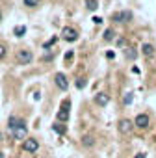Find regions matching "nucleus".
Segmentation results:
<instances>
[{
    "mask_svg": "<svg viewBox=\"0 0 156 158\" xmlns=\"http://www.w3.org/2000/svg\"><path fill=\"white\" fill-rule=\"evenodd\" d=\"M54 82H56V86H58L60 89H63V91L69 88V80H67V76H65L63 73H56V74H54Z\"/></svg>",
    "mask_w": 156,
    "mask_h": 158,
    "instance_id": "obj_8",
    "label": "nucleus"
},
{
    "mask_svg": "<svg viewBox=\"0 0 156 158\" xmlns=\"http://www.w3.org/2000/svg\"><path fill=\"white\" fill-rule=\"evenodd\" d=\"M56 43H58V37L54 35V37H52V39H48V41H47V43H45L43 47H45V48H50V47H54Z\"/></svg>",
    "mask_w": 156,
    "mask_h": 158,
    "instance_id": "obj_20",
    "label": "nucleus"
},
{
    "mask_svg": "<svg viewBox=\"0 0 156 158\" xmlns=\"http://www.w3.org/2000/svg\"><path fill=\"white\" fill-rule=\"evenodd\" d=\"M108 102H110V95H106V93L95 95V104H97V106H106Z\"/></svg>",
    "mask_w": 156,
    "mask_h": 158,
    "instance_id": "obj_9",
    "label": "nucleus"
},
{
    "mask_svg": "<svg viewBox=\"0 0 156 158\" xmlns=\"http://www.w3.org/2000/svg\"><path fill=\"white\" fill-rule=\"evenodd\" d=\"M82 145H84L86 149H91V147L95 145V138H93V136H89V134H88V136H84V138H82Z\"/></svg>",
    "mask_w": 156,
    "mask_h": 158,
    "instance_id": "obj_11",
    "label": "nucleus"
},
{
    "mask_svg": "<svg viewBox=\"0 0 156 158\" xmlns=\"http://www.w3.org/2000/svg\"><path fill=\"white\" fill-rule=\"evenodd\" d=\"M112 21H113V23H123V11L112 13Z\"/></svg>",
    "mask_w": 156,
    "mask_h": 158,
    "instance_id": "obj_15",
    "label": "nucleus"
},
{
    "mask_svg": "<svg viewBox=\"0 0 156 158\" xmlns=\"http://www.w3.org/2000/svg\"><path fill=\"white\" fill-rule=\"evenodd\" d=\"M134 158H147V156H145V154H143V152H139V154H136V156H134Z\"/></svg>",
    "mask_w": 156,
    "mask_h": 158,
    "instance_id": "obj_27",
    "label": "nucleus"
},
{
    "mask_svg": "<svg viewBox=\"0 0 156 158\" xmlns=\"http://www.w3.org/2000/svg\"><path fill=\"white\" fill-rule=\"evenodd\" d=\"M149 125H150V117H149L147 114H138V115H136V119H134V127L145 130V128H149Z\"/></svg>",
    "mask_w": 156,
    "mask_h": 158,
    "instance_id": "obj_6",
    "label": "nucleus"
},
{
    "mask_svg": "<svg viewBox=\"0 0 156 158\" xmlns=\"http://www.w3.org/2000/svg\"><path fill=\"white\" fill-rule=\"evenodd\" d=\"M37 149H39V139H35V138H26V139L23 141V151H24V152L34 154V152H37Z\"/></svg>",
    "mask_w": 156,
    "mask_h": 158,
    "instance_id": "obj_4",
    "label": "nucleus"
},
{
    "mask_svg": "<svg viewBox=\"0 0 156 158\" xmlns=\"http://www.w3.org/2000/svg\"><path fill=\"white\" fill-rule=\"evenodd\" d=\"M91 21H93V23H95V24H102V19H101V17H93V19H91Z\"/></svg>",
    "mask_w": 156,
    "mask_h": 158,
    "instance_id": "obj_26",
    "label": "nucleus"
},
{
    "mask_svg": "<svg viewBox=\"0 0 156 158\" xmlns=\"http://www.w3.org/2000/svg\"><path fill=\"white\" fill-rule=\"evenodd\" d=\"M106 58H108V60H113V58H115V52H113V50H108V52H106Z\"/></svg>",
    "mask_w": 156,
    "mask_h": 158,
    "instance_id": "obj_25",
    "label": "nucleus"
},
{
    "mask_svg": "<svg viewBox=\"0 0 156 158\" xmlns=\"http://www.w3.org/2000/svg\"><path fill=\"white\" fill-rule=\"evenodd\" d=\"M141 52H143V56L150 58V56H154V47H152L150 43H143V45H141Z\"/></svg>",
    "mask_w": 156,
    "mask_h": 158,
    "instance_id": "obj_10",
    "label": "nucleus"
},
{
    "mask_svg": "<svg viewBox=\"0 0 156 158\" xmlns=\"http://www.w3.org/2000/svg\"><path fill=\"white\" fill-rule=\"evenodd\" d=\"M24 34H26V26H23V24L21 26H15V30H13V35L15 37H23Z\"/></svg>",
    "mask_w": 156,
    "mask_h": 158,
    "instance_id": "obj_13",
    "label": "nucleus"
},
{
    "mask_svg": "<svg viewBox=\"0 0 156 158\" xmlns=\"http://www.w3.org/2000/svg\"><path fill=\"white\" fill-rule=\"evenodd\" d=\"M69 108H71V101H63L61 102V108L58 110V114H56V117H58V121L60 123H65V121H69Z\"/></svg>",
    "mask_w": 156,
    "mask_h": 158,
    "instance_id": "obj_5",
    "label": "nucleus"
},
{
    "mask_svg": "<svg viewBox=\"0 0 156 158\" xmlns=\"http://www.w3.org/2000/svg\"><path fill=\"white\" fill-rule=\"evenodd\" d=\"M125 56H126L128 60H136V56H138V54L134 52V48H126V50H125Z\"/></svg>",
    "mask_w": 156,
    "mask_h": 158,
    "instance_id": "obj_18",
    "label": "nucleus"
},
{
    "mask_svg": "<svg viewBox=\"0 0 156 158\" xmlns=\"http://www.w3.org/2000/svg\"><path fill=\"white\" fill-rule=\"evenodd\" d=\"M0 21H2V11H0Z\"/></svg>",
    "mask_w": 156,
    "mask_h": 158,
    "instance_id": "obj_29",
    "label": "nucleus"
},
{
    "mask_svg": "<svg viewBox=\"0 0 156 158\" xmlns=\"http://www.w3.org/2000/svg\"><path fill=\"white\" fill-rule=\"evenodd\" d=\"M72 58H74V52H72V50H69V52H67V54H65V63H67V65H69V63H71V61H72Z\"/></svg>",
    "mask_w": 156,
    "mask_h": 158,
    "instance_id": "obj_21",
    "label": "nucleus"
},
{
    "mask_svg": "<svg viewBox=\"0 0 156 158\" xmlns=\"http://www.w3.org/2000/svg\"><path fill=\"white\" fill-rule=\"evenodd\" d=\"M113 37H115V32H113L112 28H108V30L104 32V41H112Z\"/></svg>",
    "mask_w": 156,
    "mask_h": 158,
    "instance_id": "obj_16",
    "label": "nucleus"
},
{
    "mask_svg": "<svg viewBox=\"0 0 156 158\" xmlns=\"http://www.w3.org/2000/svg\"><path fill=\"white\" fill-rule=\"evenodd\" d=\"M4 56H6V47L0 43V60H4Z\"/></svg>",
    "mask_w": 156,
    "mask_h": 158,
    "instance_id": "obj_24",
    "label": "nucleus"
},
{
    "mask_svg": "<svg viewBox=\"0 0 156 158\" xmlns=\"http://www.w3.org/2000/svg\"><path fill=\"white\" fill-rule=\"evenodd\" d=\"M117 130L123 134V136H128V134H132V130H134V121L132 119H121L119 123H117Z\"/></svg>",
    "mask_w": 156,
    "mask_h": 158,
    "instance_id": "obj_3",
    "label": "nucleus"
},
{
    "mask_svg": "<svg viewBox=\"0 0 156 158\" xmlns=\"http://www.w3.org/2000/svg\"><path fill=\"white\" fill-rule=\"evenodd\" d=\"M132 99H134V97H132V93H125V97H123V104H125V106L132 104Z\"/></svg>",
    "mask_w": 156,
    "mask_h": 158,
    "instance_id": "obj_19",
    "label": "nucleus"
},
{
    "mask_svg": "<svg viewBox=\"0 0 156 158\" xmlns=\"http://www.w3.org/2000/svg\"><path fill=\"white\" fill-rule=\"evenodd\" d=\"M61 37H63L65 41L72 43V41H76V39H78V32H76L72 26H65V28H63V32H61Z\"/></svg>",
    "mask_w": 156,
    "mask_h": 158,
    "instance_id": "obj_7",
    "label": "nucleus"
},
{
    "mask_svg": "<svg viewBox=\"0 0 156 158\" xmlns=\"http://www.w3.org/2000/svg\"><path fill=\"white\" fill-rule=\"evenodd\" d=\"M0 158H6V154H4V152H2V151H0Z\"/></svg>",
    "mask_w": 156,
    "mask_h": 158,
    "instance_id": "obj_28",
    "label": "nucleus"
},
{
    "mask_svg": "<svg viewBox=\"0 0 156 158\" xmlns=\"http://www.w3.org/2000/svg\"><path fill=\"white\" fill-rule=\"evenodd\" d=\"M84 86H86V80H84V78H78V80H76V88H78V89H82Z\"/></svg>",
    "mask_w": 156,
    "mask_h": 158,
    "instance_id": "obj_22",
    "label": "nucleus"
},
{
    "mask_svg": "<svg viewBox=\"0 0 156 158\" xmlns=\"http://www.w3.org/2000/svg\"><path fill=\"white\" fill-rule=\"evenodd\" d=\"M132 19V13L130 11H123V23H126V21H130Z\"/></svg>",
    "mask_w": 156,
    "mask_h": 158,
    "instance_id": "obj_23",
    "label": "nucleus"
},
{
    "mask_svg": "<svg viewBox=\"0 0 156 158\" xmlns=\"http://www.w3.org/2000/svg\"><path fill=\"white\" fill-rule=\"evenodd\" d=\"M23 2H24V6H28V8H37L41 0H23Z\"/></svg>",
    "mask_w": 156,
    "mask_h": 158,
    "instance_id": "obj_17",
    "label": "nucleus"
},
{
    "mask_svg": "<svg viewBox=\"0 0 156 158\" xmlns=\"http://www.w3.org/2000/svg\"><path fill=\"white\" fill-rule=\"evenodd\" d=\"M52 130H54V132H58V134H60V136H63V134H65V130H67V128H65V127H63V125H61V123H56V125H52Z\"/></svg>",
    "mask_w": 156,
    "mask_h": 158,
    "instance_id": "obj_14",
    "label": "nucleus"
},
{
    "mask_svg": "<svg viewBox=\"0 0 156 158\" xmlns=\"http://www.w3.org/2000/svg\"><path fill=\"white\" fill-rule=\"evenodd\" d=\"M84 4H86V8H88L89 11H95V10L99 8V0H86Z\"/></svg>",
    "mask_w": 156,
    "mask_h": 158,
    "instance_id": "obj_12",
    "label": "nucleus"
},
{
    "mask_svg": "<svg viewBox=\"0 0 156 158\" xmlns=\"http://www.w3.org/2000/svg\"><path fill=\"white\" fill-rule=\"evenodd\" d=\"M8 132L13 139H19V141H24L26 139V134H28V127H26V121L24 119H19L15 115H11L8 119Z\"/></svg>",
    "mask_w": 156,
    "mask_h": 158,
    "instance_id": "obj_1",
    "label": "nucleus"
},
{
    "mask_svg": "<svg viewBox=\"0 0 156 158\" xmlns=\"http://www.w3.org/2000/svg\"><path fill=\"white\" fill-rule=\"evenodd\" d=\"M15 60H17L19 65H28V63L34 60V54H32V50H28V48H21V50H17Z\"/></svg>",
    "mask_w": 156,
    "mask_h": 158,
    "instance_id": "obj_2",
    "label": "nucleus"
}]
</instances>
